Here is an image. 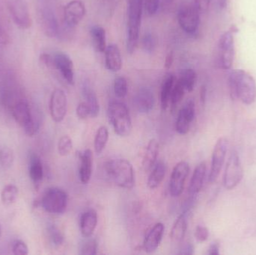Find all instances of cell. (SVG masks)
<instances>
[{
    "label": "cell",
    "mask_w": 256,
    "mask_h": 255,
    "mask_svg": "<svg viewBox=\"0 0 256 255\" xmlns=\"http://www.w3.org/2000/svg\"><path fill=\"white\" fill-rule=\"evenodd\" d=\"M230 91L232 97L240 100L244 104L251 105L256 101V82L252 75L240 69L230 73Z\"/></svg>",
    "instance_id": "6da1fadb"
},
{
    "label": "cell",
    "mask_w": 256,
    "mask_h": 255,
    "mask_svg": "<svg viewBox=\"0 0 256 255\" xmlns=\"http://www.w3.org/2000/svg\"><path fill=\"white\" fill-rule=\"evenodd\" d=\"M106 175L121 188L132 189L135 185V174L132 165L124 159L110 160L104 164Z\"/></svg>",
    "instance_id": "7a4b0ae2"
},
{
    "label": "cell",
    "mask_w": 256,
    "mask_h": 255,
    "mask_svg": "<svg viewBox=\"0 0 256 255\" xmlns=\"http://www.w3.org/2000/svg\"><path fill=\"white\" fill-rule=\"evenodd\" d=\"M144 0H128V52L132 54L138 45Z\"/></svg>",
    "instance_id": "3957f363"
},
{
    "label": "cell",
    "mask_w": 256,
    "mask_h": 255,
    "mask_svg": "<svg viewBox=\"0 0 256 255\" xmlns=\"http://www.w3.org/2000/svg\"><path fill=\"white\" fill-rule=\"evenodd\" d=\"M14 119L24 129L26 134L33 136L39 129V121L34 118L30 105L22 99L16 100L10 106Z\"/></svg>",
    "instance_id": "277c9868"
},
{
    "label": "cell",
    "mask_w": 256,
    "mask_h": 255,
    "mask_svg": "<svg viewBox=\"0 0 256 255\" xmlns=\"http://www.w3.org/2000/svg\"><path fill=\"white\" fill-rule=\"evenodd\" d=\"M108 118L114 131L121 137L129 136L132 130V122L127 106L123 103L112 101L108 107Z\"/></svg>",
    "instance_id": "5b68a950"
},
{
    "label": "cell",
    "mask_w": 256,
    "mask_h": 255,
    "mask_svg": "<svg viewBox=\"0 0 256 255\" xmlns=\"http://www.w3.org/2000/svg\"><path fill=\"white\" fill-rule=\"evenodd\" d=\"M40 205L46 212L51 214H64L68 206V196L61 189H48L40 201Z\"/></svg>",
    "instance_id": "8992f818"
},
{
    "label": "cell",
    "mask_w": 256,
    "mask_h": 255,
    "mask_svg": "<svg viewBox=\"0 0 256 255\" xmlns=\"http://www.w3.org/2000/svg\"><path fill=\"white\" fill-rule=\"evenodd\" d=\"M38 18L42 29L48 37H55L58 34V25L55 12L48 0H39Z\"/></svg>",
    "instance_id": "52a82bcc"
},
{
    "label": "cell",
    "mask_w": 256,
    "mask_h": 255,
    "mask_svg": "<svg viewBox=\"0 0 256 255\" xmlns=\"http://www.w3.org/2000/svg\"><path fill=\"white\" fill-rule=\"evenodd\" d=\"M238 31L236 26H232L228 31H226L220 38L218 43L219 49L220 63L221 67L226 70L230 69L232 66L234 57V33Z\"/></svg>",
    "instance_id": "ba28073f"
},
{
    "label": "cell",
    "mask_w": 256,
    "mask_h": 255,
    "mask_svg": "<svg viewBox=\"0 0 256 255\" xmlns=\"http://www.w3.org/2000/svg\"><path fill=\"white\" fill-rule=\"evenodd\" d=\"M244 169L237 151H232L227 162L224 173V184L226 190L236 188L243 179Z\"/></svg>",
    "instance_id": "9c48e42d"
},
{
    "label": "cell",
    "mask_w": 256,
    "mask_h": 255,
    "mask_svg": "<svg viewBox=\"0 0 256 255\" xmlns=\"http://www.w3.org/2000/svg\"><path fill=\"white\" fill-rule=\"evenodd\" d=\"M9 13L16 26L21 29H28L32 25V19L25 0H7Z\"/></svg>",
    "instance_id": "30bf717a"
},
{
    "label": "cell",
    "mask_w": 256,
    "mask_h": 255,
    "mask_svg": "<svg viewBox=\"0 0 256 255\" xmlns=\"http://www.w3.org/2000/svg\"><path fill=\"white\" fill-rule=\"evenodd\" d=\"M200 10L195 4H186L182 7L178 18L180 26L185 32L194 34L200 25Z\"/></svg>",
    "instance_id": "8fae6325"
},
{
    "label": "cell",
    "mask_w": 256,
    "mask_h": 255,
    "mask_svg": "<svg viewBox=\"0 0 256 255\" xmlns=\"http://www.w3.org/2000/svg\"><path fill=\"white\" fill-rule=\"evenodd\" d=\"M228 142L225 138L218 139L212 154V166L209 174V182L214 183L219 177L226 157Z\"/></svg>",
    "instance_id": "7c38bea8"
},
{
    "label": "cell",
    "mask_w": 256,
    "mask_h": 255,
    "mask_svg": "<svg viewBox=\"0 0 256 255\" xmlns=\"http://www.w3.org/2000/svg\"><path fill=\"white\" fill-rule=\"evenodd\" d=\"M50 67L58 70L68 83L72 85L74 84L73 61L66 52H56L52 54Z\"/></svg>",
    "instance_id": "4fadbf2b"
},
{
    "label": "cell",
    "mask_w": 256,
    "mask_h": 255,
    "mask_svg": "<svg viewBox=\"0 0 256 255\" xmlns=\"http://www.w3.org/2000/svg\"><path fill=\"white\" fill-rule=\"evenodd\" d=\"M189 172L190 166L186 162H180L174 166L170 183V194L172 197H178L182 195Z\"/></svg>",
    "instance_id": "5bb4252c"
},
{
    "label": "cell",
    "mask_w": 256,
    "mask_h": 255,
    "mask_svg": "<svg viewBox=\"0 0 256 255\" xmlns=\"http://www.w3.org/2000/svg\"><path fill=\"white\" fill-rule=\"evenodd\" d=\"M68 100L66 93L62 89L54 90L50 100V112L52 119L60 123L64 120L67 113Z\"/></svg>",
    "instance_id": "9a60e30c"
},
{
    "label": "cell",
    "mask_w": 256,
    "mask_h": 255,
    "mask_svg": "<svg viewBox=\"0 0 256 255\" xmlns=\"http://www.w3.org/2000/svg\"><path fill=\"white\" fill-rule=\"evenodd\" d=\"M195 103L192 99L186 102L179 111L176 121V131L180 135H185L189 132L191 124L195 118Z\"/></svg>",
    "instance_id": "2e32d148"
},
{
    "label": "cell",
    "mask_w": 256,
    "mask_h": 255,
    "mask_svg": "<svg viewBox=\"0 0 256 255\" xmlns=\"http://www.w3.org/2000/svg\"><path fill=\"white\" fill-rule=\"evenodd\" d=\"M85 15V4L80 0H73L64 6V22L70 28L76 26L84 19Z\"/></svg>",
    "instance_id": "e0dca14e"
},
{
    "label": "cell",
    "mask_w": 256,
    "mask_h": 255,
    "mask_svg": "<svg viewBox=\"0 0 256 255\" xmlns=\"http://www.w3.org/2000/svg\"><path fill=\"white\" fill-rule=\"evenodd\" d=\"M154 103V96L153 92L146 87L140 88L134 97L136 108L141 113L150 112L153 109Z\"/></svg>",
    "instance_id": "ac0fdd59"
},
{
    "label": "cell",
    "mask_w": 256,
    "mask_h": 255,
    "mask_svg": "<svg viewBox=\"0 0 256 255\" xmlns=\"http://www.w3.org/2000/svg\"><path fill=\"white\" fill-rule=\"evenodd\" d=\"M164 230H165V227L162 223H156L154 226L153 229L149 232L144 239V244H143L144 252L147 253H152L158 250L162 241Z\"/></svg>",
    "instance_id": "d6986e66"
},
{
    "label": "cell",
    "mask_w": 256,
    "mask_h": 255,
    "mask_svg": "<svg viewBox=\"0 0 256 255\" xmlns=\"http://www.w3.org/2000/svg\"><path fill=\"white\" fill-rule=\"evenodd\" d=\"M105 64L108 70L112 72L120 71L122 67V58L118 46L111 44L105 49Z\"/></svg>",
    "instance_id": "ffe728a7"
},
{
    "label": "cell",
    "mask_w": 256,
    "mask_h": 255,
    "mask_svg": "<svg viewBox=\"0 0 256 255\" xmlns=\"http://www.w3.org/2000/svg\"><path fill=\"white\" fill-rule=\"evenodd\" d=\"M98 225V214L94 210H88L80 218V232L85 238H91Z\"/></svg>",
    "instance_id": "44dd1931"
},
{
    "label": "cell",
    "mask_w": 256,
    "mask_h": 255,
    "mask_svg": "<svg viewBox=\"0 0 256 255\" xmlns=\"http://www.w3.org/2000/svg\"><path fill=\"white\" fill-rule=\"evenodd\" d=\"M80 179L82 184H88L91 179L92 172L93 155L91 150H85L80 154Z\"/></svg>",
    "instance_id": "7402d4cb"
},
{
    "label": "cell",
    "mask_w": 256,
    "mask_h": 255,
    "mask_svg": "<svg viewBox=\"0 0 256 255\" xmlns=\"http://www.w3.org/2000/svg\"><path fill=\"white\" fill-rule=\"evenodd\" d=\"M206 175V163H200L196 166L190 184L188 193L190 196H197L201 191L204 184V178Z\"/></svg>",
    "instance_id": "603a6c76"
},
{
    "label": "cell",
    "mask_w": 256,
    "mask_h": 255,
    "mask_svg": "<svg viewBox=\"0 0 256 255\" xmlns=\"http://www.w3.org/2000/svg\"><path fill=\"white\" fill-rule=\"evenodd\" d=\"M82 92L86 100V103L88 105L90 109V113H91L90 117L96 118L98 115L100 106H99L98 100L96 92L87 82L82 85Z\"/></svg>",
    "instance_id": "cb8c5ba5"
},
{
    "label": "cell",
    "mask_w": 256,
    "mask_h": 255,
    "mask_svg": "<svg viewBox=\"0 0 256 255\" xmlns=\"http://www.w3.org/2000/svg\"><path fill=\"white\" fill-rule=\"evenodd\" d=\"M166 172V165L162 161L158 162L154 166L153 170L150 172L148 179V187L150 190L158 188L165 178Z\"/></svg>",
    "instance_id": "d4e9b609"
},
{
    "label": "cell",
    "mask_w": 256,
    "mask_h": 255,
    "mask_svg": "<svg viewBox=\"0 0 256 255\" xmlns=\"http://www.w3.org/2000/svg\"><path fill=\"white\" fill-rule=\"evenodd\" d=\"M159 153V144L156 139H152L149 142L144 153L142 160V167L144 171H148L154 167L156 163Z\"/></svg>",
    "instance_id": "484cf974"
},
{
    "label": "cell",
    "mask_w": 256,
    "mask_h": 255,
    "mask_svg": "<svg viewBox=\"0 0 256 255\" xmlns=\"http://www.w3.org/2000/svg\"><path fill=\"white\" fill-rule=\"evenodd\" d=\"M186 229H188V216L186 214H182L178 217L172 229L171 234H170L172 241L174 243L182 242L186 235Z\"/></svg>",
    "instance_id": "4316f807"
},
{
    "label": "cell",
    "mask_w": 256,
    "mask_h": 255,
    "mask_svg": "<svg viewBox=\"0 0 256 255\" xmlns=\"http://www.w3.org/2000/svg\"><path fill=\"white\" fill-rule=\"evenodd\" d=\"M176 81V76L171 74L166 77L162 82V87H161L160 103L161 108L164 111L166 110L167 108L168 107L170 100H171L172 92L173 87H174Z\"/></svg>",
    "instance_id": "83f0119b"
},
{
    "label": "cell",
    "mask_w": 256,
    "mask_h": 255,
    "mask_svg": "<svg viewBox=\"0 0 256 255\" xmlns=\"http://www.w3.org/2000/svg\"><path fill=\"white\" fill-rule=\"evenodd\" d=\"M28 173L32 181L34 184H39L44 178V168L40 159L36 154L30 157Z\"/></svg>",
    "instance_id": "f1b7e54d"
},
{
    "label": "cell",
    "mask_w": 256,
    "mask_h": 255,
    "mask_svg": "<svg viewBox=\"0 0 256 255\" xmlns=\"http://www.w3.org/2000/svg\"><path fill=\"white\" fill-rule=\"evenodd\" d=\"M90 33L96 50L100 52H104L106 48V31L104 28L98 25H94L92 27Z\"/></svg>",
    "instance_id": "f546056e"
},
{
    "label": "cell",
    "mask_w": 256,
    "mask_h": 255,
    "mask_svg": "<svg viewBox=\"0 0 256 255\" xmlns=\"http://www.w3.org/2000/svg\"><path fill=\"white\" fill-rule=\"evenodd\" d=\"M18 194L19 191L16 186L12 184L6 186L1 193L2 203L6 207L12 206L16 202Z\"/></svg>",
    "instance_id": "4dcf8cb0"
},
{
    "label": "cell",
    "mask_w": 256,
    "mask_h": 255,
    "mask_svg": "<svg viewBox=\"0 0 256 255\" xmlns=\"http://www.w3.org/2000/svg\"><path fill=\"white\" fill-rule=\"evenodd\" d=\"M178 79L183 84L186 91L191 92L194 89L196 82V73L192 69H184L180 71V77Z\"/></svg>",
    "instance_id": "1f68e13d"
},
{
    "label": "cell",
    "mask_w": 256,
    "mask_h": 255,
    "mask_svg": "<svg viewBox=\"0 0 256 255\" xmlns=\"http://www.w3.org/2000/svg\"><path fill=\"white\" fill-rule=\"evenodd\" d=\"M109 139V132L106 127H100L96 133L94 147L96 154H100L104 150Z\"/></svg>",
    "instance_id": "d6a6232c"
},
{
    "label": "cell",
    "mask_w": 256,
    "mask_h": 255,
    "mask_svg": "<svg viewBox=\"0 0 256 255\" xmlns=\"http://www.w3.org/2000/svg\"><path fill=\"white\" fill-rule=\"evenodd\" d=\"M185 91H186V89L182 82L179 79L176 81L174 87H173L172 92L171 100H170L172 110L174 111L178 105L180 103L184 96Z\"/></svg>",
    "instance_id": "836d02e7"
},
{
    "label": "cell",
    "mask_w": 256,
    "mask_h": 255,
    "mask_svg": "<svg viewBox=\"0 0 256 255\" xmlns=\"http://www.w3.org/2000/svg\"><path fill=\"white\" fill-rule=\"evenodd\" d=\"M14 160V151L10 148L4 147L0 151V163L4 169H9L13 165Z\"/></svg>",
    "instance_id": "e575fe53"
},
{
    "label": "cell",
    "mask_w": 256,
    "mask_h": 255,
    "mask_svg": "<svg viewBox=\"0 0 256 255\" xmlns=\"http://www.w3.org/2000/svg\"><path fill=\"white\" fill-rule=\"evenodd\" d=\"M73 150V142L68 136L60 138L58 143V154L62 157L69 155Z\"/></svg>",
    "instance_id": "d590c367"
},
{
    "label": "cell",
    "mask_w": 256,
    "mask_h": 255,
    "mask_svg": "<svg viewBox=\"0 0 256 255\" xmlns=\"http://www.w3.org/2000/svg\"><path fill=\"white\" fill-rule=\"evenodd\" d=\"M114 92L118 98H124L128 93V83L126 78L118 76L114 82Z\"/></svg>",
    "instance_id": "8d00e7d4"
},
{
    "label": "cell",
    "mask_w": 256,
    "mask_h": 255,
    "mask_svg": "<svg viewBox=\"0 0 256 255\" xmlns=\"http://www.w3.org/2000/svg\"><path fill=\"white\" fill-rule=\"evenodd\" d=\"M86 241H84L81 244L80 248V254L81 255H96L97 254L98 244L96 240L87 238Z\"/></svg>",
    "instance_id": "74e56055"
},
{
    "label": "cell",
    "mask_w": 256,
    "mask_h": 255,
    "mask_svg": "<svg viewBox=\"0 0 256 255\" xmlns=\"http://www.w3.org/2000/svg\"><path fill=\"white\" fill-rule=\"evenodd\" d=\"M48 234H49L51 242L56 247H60L64 242V236H63L62 233L54 225H51V226H49V228H48Z\"/></svg>",
    "instance_id": "f35d334b"
},
{
    "label": "cell",
    "mask_w": 256,
    "mask_h": 255,
    "mask_svg": "<svg viewBox=\"0 0 256 255\" xmlns=\"http://www.w3.org/2000/svg\"><path fill=\"white\" fill-rule=\"evenodd\" d=\"M12 253L15 255L28 254V249L26 244L22 241H14L12 244Z\"/></svg>",
    "instance_id": "ab89813d"
},
{
    "label": "cell",
    "mask_w": 256,
    "mask_h": 255,
    "mask_svg": "<svg viewBox=\"0 0 256 255\" xmlns=\"http://www.w3.org/2000/svg\"><path fill=\"white\" fill-rule=\"evenodd\" d=\"M159 0H144L143 1V6L144 7V10L147 12L148 14H155L159 8Z\"/></svg>",
    "instance_id": "60d3db41"
},
{
    "label": "cell",
    "mask_w": 256,
    "mask_h": 255,
    "mask_svg": "<svg viewBox=\"0 0 256 255\" xmlns=\"http://www.w3.org/2000/svg\"><path fill=\"white\" fill-rule=\"evenodd\" d=\"M143 48L146 52L150 53L155 47V39L150 33H148L142 39Z\"/></svg>",
    "instance_id": "b9f144b4"
},
{
    "label": "cell",
    "mask_w": 256,
    "mask_h": 255,
    "mask_svg": "<svg viewBox=\"0 0 256 255\" xmlns=\"http://www.w3.org/2000/svg\"><path fill=\"white\" fill-rule=\"evenodd\" d=\"M209 237L208 229L204 226H197L195 231V238L198 242H204Z\"/></svg>",
    "instance_id": "7bdbcfd3"
},
{
    "label": "cell",
    "mask_w": 256,
    "mask_h": 255,
    "mask_svg": "<svg viewBox=\"0 0 256 255\" xmlns=\"http://www.w3.org/2000/svg\"><path fill=\"white\" fill-rule=\"evenodd\" d=\"M76 115L80 119L82 120L86 119L88 117H90V115H91L90 109L86 102L78 105V108H76Z\"/></svg>",
    "instance_id": "ee69618b"
},
{
    "label": "cell",
    "mask_w": 256,
    "mask_h": 255,
    "mask_svg": "<svg viewBox=\"0 0 256 255\" xmlns=\"http://www.w3.org/2000/svg\"><path fill=\"white\" fill-rule=\"evenodd\" d=\"M195 5L200 12H206L209 8L210 0H195Z\"/></svg>",
    "instance_id": "f6af8a7d"
},
{
    "label": "cell",
    "mask_w": 256,
    "mask_h": 255,
    "mask_svg": "<svg viewBox=\"0 0 256 255\" xmlns=\"http://www.w3.org/2000/svg\"><path fill=\"white\" fill-rule=\"evenodd\" d=\"M194 253V247L192 244H185L183 246L180 251L179 252L178 254L182 255H191Z\"/></svg>",
    "instance_id": "bcb514c9"
},
{
    "label": "cell",
    "mask_w": 256,
    "mask_h": 255,
    "mask_svg": "<svg viewBox=\"0 0 256 255\" xmlns=\"http://www.w3.org/2000/svg\"><path fill=\"white\" fill-rule=\"evenodd\" d=\"M208 254L210 255H220V245L218 243H213L208 249Z\"/></svg>",
    "instance_id": "7dc6e473"
},
{
    "label": "cell",
    "mask_w": 256,
    "mask_h": 255,
    "mask_svg": "<svg viewBox=\"0 0 256 255\" xmlns=\"http://www.w3.org/2000/svg\"><path fill=\"white\" fill-rule=\"evenodd\" d=\"M173 61H174V54L173 52H170L166 57L165 68L170 69L172 65Z\"/></svg>",
    "instance_id": "c3c4849f"
},
{
    "label": "cell",
    "mask_w": 256,
    "mask_h": 255,
    "mask_svg": "<svg viewBox=\"0 0 256 255\" xmlns=\"http://www.w3.org/2000/svg\"><path fill=\"white\" fill-rule=\"evenodd\" d=\"M206 88H204V87H202V91H201V99H202V102H204V99H206Z\"/></svg>",
    "instance_id": "681fc988"
},
{
    "label": "cell",
    "mask_w": 256,
    "mask_h": 255,
    "mask_svg": "<svg viewBox=\"0 0 256 255\" xmlns=\"http://www.w3.org/2000/svg\"><path fill=\"white\" fill-rule=\"evenodd\" d=\"M228 0H220V7L224 8V7H226L227 3H228Z\"/></svg>",
    "instance_id": "f907efd6"
},
{
    "label": "cell",
    "mask_w": 256,
    "mask_h": 255,
    "mask_svg": "<svg viewBox=\"0 0 256 255\" xmlns=\"http://www.w3.org/2000/svg\"><path fill=\"white\" fill-rule=\"evenodd\" d=\"M1 233H2V229H1V226H0V237H1Z\"/></svg>",
    "instance_id": "816d5d0a"
},
{
    "label": "cell",
    "mask_w": 256,
    "mask_h": 255,
    "mask_svg": "<svg viewBox=\"0 0 256 255\" xmlns=\"http://www.w3.org/2000/svg\"><path fill=\"white\" fill-rule=\"evenodd\" d=\"M0 36H1V31H0Z\"/></svg>",
    "instance_id": "f5cc1de1"
}]
</instances>
